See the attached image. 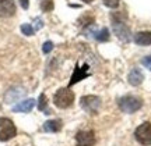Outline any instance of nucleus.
<instances>
[{"instance_id":"obj_1","label":"nucleus","mask_w":151,"mask_h":146,"mask_svg":"<svg viewBox=\"0 0 151 146\" xmlns=\"http://www.w3.org/2000/svg\"><path fill=\"white\" fill-rule=\"evenodd\" d=\"M74 102V93L71 92L69 88H62L53 96V103L56 107L59 108H67L70 107Z\"/></svg>"},{"instance_id":"obj_2","label":"nucleus","mask_w":151,"mask_h":146,"mask_svg":"<svg viewBox=\"0 0 151 146\" xmlns=\"http://www.w3.org/2000/svg\"><path fill=\"white\" fill-rule=\"evenodd\" d=\"M118 104H119V108L123 113L132 114V113H134V111H137V110H140L141 106H143V102H141V99H139V97L127 95V96L120 97Z\"/></svg>"},{"instance_id":"obj_3","label":"nucleus","mask_w":151,"mask_h":146,"mask_svg":"<svg viewBox=\"0 0 151 146\" xmlns=\"http://www.w3.org/2000/svg\"><path fill=\"white\" fill-rule=\"evenodd\" d=\"M17 134L16 125L11 121L10 118H6V117H1L0 118V141L6 142L13 139Z\"/></svg>"},{"instance_id":"obj_4","label":"nucleus","mask_w":151,"mask_h":146,"mask_svg":"<svg viewBox=\"0 0 151 146\" xmlns=\"http://www.w3.org/2000/svg\"><path fill=\"white\" fill-rule=\"evenodd\" d=\"M80 104L81 108L86 110V113L94 116V114L98 113V110L101 107V97L94 96V95H87V96L81 97Z\"/></svg>"},{"instance_id":"obj_5","label":"nucleus","mask_w":151,"mask_h":146,"mask_svg":"<svg viewBox=\"0 0 151 146\" xmlns=\"http://www.w3.org/2000/svg\"><path fill=\"white\" fill-rule=\"evenodd\" d=\"M134 136L139 143L144 146H151V123L146 121L139 125L134 131Z\"/></svg>"},{"instance_id":"obj_6","label":"nucleus","mask_w":151,"mask_h":146,"mask_svg":"<svg viewBox=\"0 0 151 146\" xmlns=\"http://www.w3.org/2000/svg\"><path fill=\"white\" fill-rule=\"evenodd\" d=\"M112 29L115 32V35L122 42H129L130 40V29L123 21H120V18L116 20V18L112 17Z\"/></svg>"},{"instance_id":"obj_7","label":"nucleus","mask_w":151,"mask_h":146,"mask_svg":"<svg viewBox=\"0 0 151 146\" xmlns=\"http://www.w3.org/2000/svg\"><path fill=\"white\" fill-rule=\"evenodd\" d=\"M95 134L94 131H78L76 135V145L77 146H94L95 145Z\"/></svg>"},{"instance_id":"obj_8","label":"nucleus","mask_w":151,"mask_h":146,"mask_svg":"<svg viewBox=\"0 0 151 146\" xmlns=\"http://www.w3.org/2000/svg\"><path fill=\"white\" fill-rule=\"evenodd\" d=\"M88 70H90V68H88L87 64L80 67V64L77 63V64H76V68H74V72H73V75H71V79H70V82H69V86H73L74 84H77V82H80L81 79H84V78L91 75Z\"/></svg>"},{"instance_id":"obj_9","label":"nucleus","mask_w":151,"mask_h":146,"mask_svg":"<svg viewBox=\"0 0 151 146\" xmlns=\"http://www.w3.org/2000/svg\"><path fill=\"white\" fill-rule=\"evenodd\" d=\"M16 14V4L13 0H0V17L7 18Z\"/></svg>"},{"instance_id":"obj_10","label":"nucleus","mask_w":151,"mask_h":146,"mask_svg":"<svg viewBox=\"0 0 151 146\" xmlns=\"http://www.w3.org/2000/svg\"><path fill=\"white\" fill-rule=\"evenodd\" d=\"M35 106V100L34 99H27V100H22L18 104H16L13 107V111L14 113H29L31 110Z\"/></svg>"},{"instance_id":"obj_11","label":"nucleus","mask_w":151,"mask_h":146,"mask_svg":"<svg viewBox=\"0 0 151 146\" xmlns=\"http://www.w3.org/2000/svg\"><path fill=\"white\" fill-rule=\"evenodd\" d=\"M143 79H144V74L141 72L140 68H133L129 72V75H127V81L133 86H139L141 82H143Z\"/></svg>"},{"instance_id":"obj_12","label":"nucleus","mask_w":151,"mask_h":146,"mask_svg":"<svg viewBox=\"0 0 151 146\" xmlns=\"http://www.w3.org/2000/svg\"><path fill=\"white\" fill-rule=\"evenodd\" d=\"M134 42L139 46H148V45H151V31L137 32L134 35Z\"/></svg>"},{"instance_id":"obj_13","label":"nucleus","mask_w":151,"mask_h":146,"mask_svg":"<svg viewBox=\"0 0 151 146\" xmlns=\"http://www.w3.org/2000/svg\"><path fill=\"white\" fill-rule=\"evenodd\" d=\"M62 127H63V124H62L60 120H49L43 124V131H46V132H59L62 130Z\"/></svg>"},{"instance_id":"obj_14","label":"nucleus","mask_w":151,"mask_h":146,"mask_svg":"<svg viewBox=\"0 0 151 146\" xmlns=\"http://www.w3.org/2000/svg\"><path fill=\"white\" fill-rule=\"evenodd\" d=\"M94 38L97 39L98 42H106V40H109V31H108V28H102L101 31L94 32Z\"/></svg>"},{"instance_id":"obj_15","label":"nucleus","mask_w":151,"mask_h":146,"mask_svg":"<svg viewBox=\"0 0 151 146\" xmlns=\"http://www.w3.org/2000/svg\"><path fill=\"white\" fill-rule=\"evenodd\" d=\"M38 108H39L41 111H45V114H49L48 113V99H46V95H45V93H41V95H39Z\"/></svg>"},{"instance_id":"obj_16","label":"nucleus","mask_w":151,"mask_h":146,"mask_svg":"<svg viewBox=\"0 0 151 146\" xmlns=\"http://www.w3.org/2000/svg\"><path fill=\"white\" fill-rule=\"evenodd\" d=\"M21 32L24 35H27V36H32L34 32H35V29L31 24H22L21 25Z\"/></svg>"},{"instance_id":"obj_17","label":"nucleus","mask_w":151,"mask_h":146,"mask_svg":"<svg viewBox=\"0 0 151 146\" xmlns=\"http://www.w3.org/2000/svg\"><path fill=\"white\" fill-rule=\"evenodd\" d=\"M41 9L42 11H52L53 10V0H43L42 3H41Z\"/></svg>"},{"instance_id":"obj_18","label":"nucleus","mask_w":151,"mask_h":146,"mask_svg":"<svg viewBox=\"0 0 151 146\" xmlns=\"http://www.w3.org/2000/svg\"><path fill=\"white\" fill-rule=\"evenodd\" d=\"M119 3H120V0H104V4L109 7V9H116L119 7Z\"/></svg>"},{"instance_id":"obj_19","label":"nucleus","mask_w":151,"mask_h":146,"mask_svg":"<svg viewBox=\"0 0 151 146\" xmlns=\"http://www.w3.org/2000/svg\"><path fill=\"white\" fill-rule=\"evenodd\" d=\"M52 49H53V43H52L50 40H48V42H45V43H43L42 52L45 54H48V53H50V52H52Z\"/></svg>"},{"instance_id":"obj_20","label":"nucleus","mask_w":151,"mask_h":146,"mask_svg":"<svg viewBox=\"0 0 151 146\" xmlns=\"http://www.w3.org/2000/svg\"><path fill=\"white\" fill-rule=\"evenodd\" d=\"M141 64L144 65L146 68H148V70L151 71V56H147V57H144V59L141 60Z\"/></svg>"},{"instance_id":"obj_21","label":"nucleus","mask_w":151,"mask_h":146,"mask_svg":"<svg viewBox=\"0 0 151 146\" xmlns=\"http://www.w3.org/2000/svg\"><path fill=\"white\" fill-rule=\"evenodd\" d=\"M43 27V22H42V20H41V18H37V20H35V28H34V29H41V28Z\"/></svg>"},{"instance_id":"obj_22","label":"nucleus","mask_w":151,"mask_h":146,"mask_svg":"<svg viewBox=\"0 0 151 146\" xmlns=\"http://www.w3.org/2000/svg\"><path fill=\"white\" fill-rule=\"evenodd\" d=\"M18 1H20V4H21V7L24 10H27L29 7V0H18Z\"/></svg>"},{"instance_id":"obj_23","label":"nucleus","mask_w":151,"mask_h":146,"mask_svg":"<svg viewBox=\"0 0 151 146\" xmlns=\"http://www.w3.org/2000/svg\"><path fill=\"white\" fill-rule=\"evenodd\" d=\"M83 1H86V3H92L94 0H83Z\"/></svg>"}]
</instances>
